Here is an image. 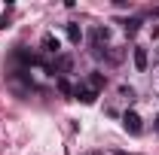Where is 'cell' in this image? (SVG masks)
Here are the masks:
<instances>
[{"label":"cell","mask_w":159,"mask_h":155,"mask_svg":"<svg viewBox=\"0 0 159 155\" xmlns=\"http://www.w3.org/2000/svg\"><path fill=\"white\" fill-rule=\"evenodd\" d=\"M122 128H125L129 134H141V128H144V125H141V116L138 113H125V116H122Z\"/></svg>","instance_id":"1"},{"label":"cell","mask_w":159,"mask_h":155,"mask_svg":"<svg viewBox=\"0 0 159 155\" xmlns=\"http://www.w3.org/2000/svg\"><path fill=\"white\" fill-rule=\"evenodd\" d=\"M132 61H135V67H138L141 73H144V70H147V49H144V46H135V49H132Z\"/></svg>","instance_id":"2"},{"label":"cell","mask_w":159,"mask_h":155,"mask_svg":"<svg viewBox=\"0 0 159 155\" xmlns=\"http://www.w3.org/2000/svg\"><path fill=\"white\" fill-rule=\"evenodd\" d=\"M64 34H67V40H70L74 46H80V40H83V27H80V24H74V21L64 24Z\"/></svg>","instance_id":"3"},{"label":"cell","mask_w":159,"mask_h":155,"mask_svg":"<svg viewBox=\"0 0 159 155\" xmlns=\"http://www.w3.org/2000/svg\"><path fill=\"white\" fill-rule=\"evenodd\" d=\"M43 49H46V52H52L55 58L61 55V43H58L55 37H52V34H46V37H43Z\"/></svg>","instance_id":"4"},{"label":"cell","mask_w":159,"mask_h":155,"mask_svg":"<svg viewBox=\"0 0 159 155\" xmlns=\"http://www.w3.org/2000/svg\"><path fill=\"white\" fill-rule=\"evenodd\" d=\"M74 94L83 100V103H95V97H98V91H92V88H86V85H77V91Z\"/></svg>","instance_id":"5"},{"label":"cell","mask_w":159,"mask_h":155,"mask_svg":"<svg viewBox=\"0 0 159 155\" xmlns=\"http://www.w3.org/2000/svg\"><path fill=\"white\" fill-rule=\"evenodd\" d=\"M70 67H74V58L70 55H58L55 58V70L58 73H70Z\"/></svg>","instance_id":"6"},{"label":"cell","mask_w":159,"mask_h":155,"mask_svg":"<svg viewBox=\"0 0 159 155\" xmlns=\"http://www.w3.org/2000/svg\"><path fill=\"white\" fill-rule=\"evenodd\" d=\"M89 85H92V91H98V88H104V85H107V76L92 73V76H89Z\"/></svg>","instance_id":"7"},{"label":"cell","mask_w":159,"mask_h":155,"mask_svg":"<svg viewBox=\"0 0 159 155\" xmlns=\"http://www.w3.org/2000/svg\"><path fill=\"white\" fill-rule=\"evenodd\" d=\"M119 97L122 100H135V88L132 85H119Z\"/></svg>","instance_id":"8"},{"label":"cell","mask_w":159,"mask_h":155,"mask_svg":"<svg viewBox=\"0 0 159 155\" xmlns=\"http://www.w3.org/2000/svg\"><path fill=\"white\" fill-rule=\"evenodd\" d=\"M138 24H141L138 19H129L125 21V34H138Z\"/></svg>","instance_id":"9"},{"label":"cell","mask_w":159,"mask_h":155,"mask_svg":"<svg viewBox=\"0 0 159 155\" xmlns=\"http://www.w3.org/2000/svg\"><path fill=\"white\" fill-rule=\"evenodd\" d=\"M58 88H61V94H70V85H67V79H58Z\"/></svg>","instance_id":"10"},{"label":"cell","mask_w":159,"mask_h":155,"mask_svg":"<svg viewBox=\"0 0 159 155\" xmlns=\"http://www.w3.org/2000/svg\"><path fill=\"white\" fill-rule=\"evenodd\" d=\"M110 155H129V152H122V149H113V152H110Z\"/></svg>","instance_id":"11"},{"label":"cell","mask_w":159,"mask_h":155,"mask_svg":"<svg viewBox=\"0 0 159 155\" xmlns=\"http://www.w3.org/2000/svg\"><path fill=\"white\" fill-rule=\"evenodd\" d=\"M156 131H159V116H156Z\"/></svg>","instance_id":"12"},{"label":"cell","mask_w":159,"mask_h":155,"mask_svg":"<svg viewBox=\"0 0 159 155\" xmlns=\"http://www.w3.org/2000/svg\"><path fill=\"white\" fill-rule=\"evenodd\" d=\"M92 155H107V152H92Z\"/></svg>","instance_id":"13"}]
</instances>
